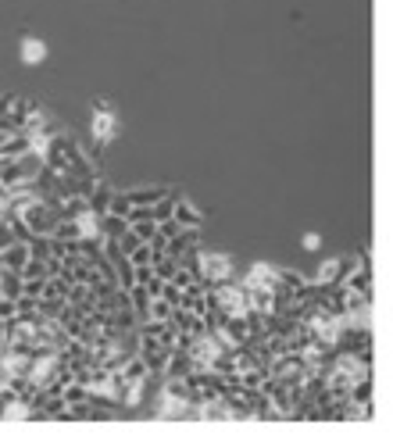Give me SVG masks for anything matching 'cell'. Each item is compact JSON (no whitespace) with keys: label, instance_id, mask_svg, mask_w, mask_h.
Returning <instances> with one entry per match:
<instances>
[{"label":"cell","instance_id":"cell-15","mask_svg":"<svg viewBox=\"0 0 393 443\" xmlns=\"http://www.w3.org/2000/svg\"><path fill=\"white\" fill-rule=\"evenodd\" d=\"M29 261V247L26 244H11V247H4V251H0V265H4V269H22Z\"/></svg>","mask_w":393,"mask_h":443},{"label":"cell","instance_id":"cell-31","mask_svg":"<svg viewBox=\"0 0 393 443\" xmlns=\"http://www.w3.org/2000/svg\"><path fill=\"white\" fill-rule=\"evenodd\" d=\"M0 297H4V290H0Z\"/></svg>","mask_w":393,"mask_h":443},{"label":"cell","instance_id":"cell-7","mask_svg":"<svg viewBox=\"0 0 393 443\" xmlns=\"http://www.w3.org/2000/svg\"><path fill=\"white\" fill-rule=\"evenodd\" d=\"M197 244H200V229H186V226H183V229L165 244V254H168V258H183V254H186L190 247H197Z\"/></svg>","mask_w":393,"mask_h":443},{"label":"cell","instance_id":"cell-16","mask_svg":"<svg viewBox=\"0 0 393 443\" xmlns=\"http://www.w3.org/2000/svg\"><path fill=\"white\" fill-rule=\"evenodd\" d=\"M22 272H15V269H0V290H4V297H22Z\"/></svg>","mask_w":393,"mask_h":443},{"label":"cell","instance_id":"cell-20","mask_svg":"<svg viewBox=\"0 0 393 443\" xmlns=\"http://www.w3.org/2000/svg\"><path fill=\"white\" fill-rule=\"evenodd\" d=\"M150 318L168 322V318H172V304H168L165 297H150Z\"/></svg>","mask_w":393,"mask_h":443},{"label":"cell","instance_id":"cell-25","mask_svg":"<svg viewBox=\"0 0 393 443\" xmlns=\"http://www.w3.org/2000/svg\"><path fill=\"white\" fill-rule=\"evenodd\" d=\"M44 283H47V279H26V283H22V293H26V297H40V293H44Z\"/></svg>","mask_w":393,"mask_h":443},{"label":"cell","instance_id":"cell-21","mask_svg":"<svg viewBox=\"0 0 393 443\" xmlns=\"http://www.w3.org/2000/svg\"><path fill=\"white\" fill-rule=\"evenodd\" d=\"M19 272H22V279H47V272H44V261H40V258H29Z\"/></svg>","mask_w":393,"mask_h":443},{"label":"cell","instance_id":"cell-24","mask_svg":"<svg viewBox=\"0 0 393 443\" xmlns=\"http://www.w3.org/2000/svg\"><path fill=\"white\" fill-rule=\"evenodd\" d=\"M126 258H129L133 265H150V244H140V247H136L133 254H126Z\"/></svg>","mask_w":393,"mask_h":443},{"label":"cell","instance_id":"cell-18","mask_svg":"<svg viewBox=\"0 0 393 443\" xmlns=\"http://www.w3.org/2000/svg\"><path fill=\"white\" fill-rule=\"evenodd\" d=\"M79 254H83L86 261H97V258L104 254V236H83V240H79Z\"/></svg>","mask_w":393,"mask_h":443},{"label":"cell","instance_id":"cell-2","mask_svg":"<svg viewBox=\"0 0 393 443\" xmlns=\"http://www.w3.org/2000/svg\"><path fill=\"white\" fill-rule=\"evenodd\" d=\"M200 269H204V276L197 283L200 290H211V286H218L225 279H236V261L229 254H218V251H204L200 247Z\"/></svg>","mask_w":393,"mask_h":443},{"label":"cell","instance_id":"cell-17","mask_svg":"<svg viewBox=\"0 0 393 443\" xmlns=\"http://www.w3.org/2000/svg\"><path fill=\"white\" fill-rule=\"evenodd\" d=\"M122 375H126L129 382H147V375H150V372H147L143 358H136V354H133V358H129V361L122 365Z\"/></svg>","mask_w":393,"mask_h":443},{"label":"cell","instance_id":"cell-5","mask_svg":"<svg viewBox=\"0 0 393 443\" xmlns=\"http://www.w3.org/2000/svg\"><path fill=\"white\" fill-rule=\"evenodd\" d=\"M65 157H68V172H72V175H79V179H97V168H93V161L83 154V147H79L76 136H68Z\"/></svg>","mask_w":393,"mask_h":443},{"label":"cell","instance_id":"cell-6","mask_svg":"<svg viewBox=\"0 0 393 443\" xmlns=\"http://www.w3.org/2000/svg\"><path fill=\"white\" fill-rule=\"evenodd\" d=\"M19 58H22V65L36 68V65L47 61V43H44L40 36H22V43H19Z\"/></svg>","mask_w":393,"mask_h":443},{"label":"cell","instance_id":"cell-8","mask_svg":"<svg viewBox=\"0 0 393 443\" xmlns=\"http://www.w3.org/2000/svg\"><path fill=\"white\" fill-rule=\"evenodd\" d=\"M172 218L179 222V226H186V229H200L204 226V214L186 200V197H175V207H172Z\"/></svg>","mask_w":393,"mask_h":443},{"label":"cell","instance_id":"cell-13","mask_svg":"<svg viewBox=\"0 0 393 443\" xmlns=\"http://www.w3.org/2000/svg\"><path fill=\"white\" fill-rule=\"evenodd\" d=\"M111 193H115V189H111V186H104V182L97 179V182H93V189L86 193L90 211H93V214H104V211H108V204H111Z\"/></svg>","mask_w":393,"mask_h":443},{"label":"cell","instance_id":"cell-3","mask_svg":"<svg viewBox=\"0 0 393 443\" xmlns=\"http://www.w3.org/2000/svg\"><path fill=\"white\" fill-rule=\"evenodd\" d=\"M19 214H22V222L29 226V233H40V236H51V233H54V226L61 222V218H58V211H54L51 204L36 200V197H33V200H29Z\"/></svg>","mask_w":393,"mask_h":443},{"label":"cell","instance_id":"cell-30","mask_svg":"<svg viewBox=\"0 0 393 443\" xmlns=\"http://www.w3.org/2000/svg\"><path fill=\"white\" fill-rule=\"evenodd\" d=\"M11 104H15V97H11V93H0V115H8V111H11Z\"/></svg>","mask_w":393,"mask_h":443},{"label":"cell","instance_id":"cell-11","mask_svg":"<svg viewBox=\"0 0 393 443\" xmlns=\"http://www.w3.org/2000/svg\"><path fill=\"white\" fill-rule=\"evenodd\" d=\"M179 333H204L208 325H204V318L200 315H193V311H186V308H172V318H168Z\"/></svg>","mask_w":393,"mask_h":443},{"label":"cell","instance_id":"cell-26","mask_svg":"<svg viewBox=\"0 0 393 443\" xmlns=\"http://www.w3.org/2000/svg\"><path fill=\"white\" fill-rule=\"evenodd\" d=\"M11 244H19V240L11 236V226H8V222H0V251L11 247Z\"/></svg>","mask_w":393,"mask_h":443},{"label":"cell","instance_id":"cell-27","mask_svg":"<svg viewBox=\"0 0 393 443\" xmlns=\"http://www.w3.org/2000/svg\"><path fill=\"white\" fill-rule=\"evenodd\" d=\"M300 244H304V251H318V247H322V236H318V233H304Z\"/></svg>","mask_w":393,"mask_h":443},{"label":"cell","instance_id":"cell-23","mask_svg":"<svg viewBox=\"0 0 393 443\" xmlns=\"http://www.w3.org/2000/svg\"><path fill=\"white\" fill-rule=\"evenodd\" d=\"M158 297H165V301H168V304H172V308H179V301H183V290H179V286H175V283H165V286H161V293H158Z\"/></svg>","mask_w":393,"mask_h":443},{"label":"cell","instance_id":"cell-1","mask_svg":"<svg viewBox=\"0 0 393 443\" xmlns=\"http://www.w3.org/2000/svg\"><path fill=\"white\" fill-rule=\"evenodd\" d=\"M118 136V115H115V104L108 97H97L93 100V154L97 161L104 157V150L115 143Z\"/></svg>","mask_w":393,"mask_h":443},{"label":"cell","instance_id":"cell-32","mask_svg":"<svg viewBox=\"0 0 393 443\" xmlns=\"http://www.w3.org/2000/svg\"><path fill=\"white\" fill-rule=\"evenodd\" d=\"M0 161H4V157H0Z\"/></svg>","mask_w":393,"mask_h":443},{"label":"cell","instance_id":"cell-9","mask_svg":"<svg viewBox=\"0 0 393 443\" xmlns=\"http://www.w3.org/2000/svg\"><path fill=\"white\" fill-rule=\"evenodd\" d=\"M126 229H129V222H126V214H111V211L97 214V233H101L104 240H118V236H122Z\"/></svg>","mask_w":393,"mask_h":443},{"label":"cell","instance_id":"cell-10","mask_svg":"<svg viewBox=\"0 0 393 443\" xmlns=\"http://www.w3.org/2000/svg\"><path fill=\"white\" fill-rule=\"evenodd\" d=\"M129 308H133L136 322H147V318H150V293H147V286H143V283L129 286Z\"/></svg>","mask_w":393,"mask_h":443},{"label":"cell","instance_id":"cell-28","mask_svg":"<svg viewBox=\"0 0 393 443\" xmlns=\"http://www.w3.org/2000/svg\"><path fill=\"white\" fill-rule=\"evenodd\" d=\"M168 283H175V286H179V290H186V286H190V283H193V279H190V272H186V269H179V272H175V276H172V279H168Z\"/></svg>","mask_w":393,"mask_h":443},{"label":"cell","instance_id":"cell-14","mask_svg":"<svg viewBox=\"0 0 393 443\" xmlns=\"http://www.w3.org/2000/svg\"><path fill=\"white\" fill-rule=\"evenodd\" d=\"M350 293H364V297H372V269H354L350 276H347V283H343Z\"/></svg>","mask_w":393,"mask_h":443},{"label":"cell","instance_id":"cell-19","mask_svg":"<svg viewBox=\"0 0 393 443\" xmlns=\"http://www.w3.org/2000/svg\"><path fill=\"white\" fill-rule=\"evenodd\" d=\"M129 229L136 233V240L150 244V240H154V233H158V222H154V218H147V222H133V226H129Z\"/></svg>","mask_w":393,"mask_h":443},{"label":"cell","instance_id":"cell-33","mask_svg":"<svg viewBox=\"0 0 393 443\" xmlns=\"http://www.w3.org/2000/svg\"><path fill=\"white\" fill-rule=\"evenodd\" d=\"M0 269H4V265H0Z\"/></svg>","mask_w":393,"mask_h":443},{"label":"cell","instance_id":"cell-12","mask_svg":"<svg viewBox=\"0 0 393 443\" xmlns=\"http://www.w3.org/2000/svg\"><path fill=\"white\" fill-rule=\"evenodd\" d=\"M129 204H154L168 193V186H136V189H122Z\"/></svg>","mask_w":393,"mask_h":443},{"label":"cell","instance_id":"cell-22","mask_svg":"<svg viewBox=\"0 0 393 443\" xmlns=\"http://www.w3.org/2000/svg\"><path fill=\"white\" fill-rule=\"evenodd\" d=\"M279 283H282L286 290H293V293H297V290H300V286H304L307 279H304L300 272H279Z\"/></svg>","mask_w":393,"mask_h":443},{"label":"cell","instance_id":"cell-4","mask_svg":"<svg viewBox=\"0 0 393 443\" xmlns=\"http://www.w3.org/2000/svg\"><path fill=\"white\" fill-rule=\"evenodd\" d=\"M354 269H357L354 254H350V258H332V261H325V265H322L318 283H322L325 290H336V286H343V283H347V276H350Z\"/></svg>","mask_w":393,"mask_h":443},{"label":"cell","instance_id":"cell-29","mask_svg":"<svg viewBox=\"0 0 393 443\" xmlns=\"http://www.w3.org/2000/svg\"><path fill=\"white\" fill-rule=\"evenodd\" d=\"M15 315V301L11 297H0V318H11Z\"/></svg>","mask_w":393,"mask_h":443}]
</instances>
